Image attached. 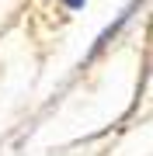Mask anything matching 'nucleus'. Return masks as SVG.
<instances>
[{
	"label": "nucleus",
	"mask_w": 153,
	"mask_h": 156,
	"mask_svg": "<svg viewBox=\"0 0 153 156\" xmlns=\"http://www.w3.org/2000/svg\"><path fill=\"white\" fill-rule=\"evenodd\" d=\"M66 4H70V7H80V4H84V0H66Z\"/></svg>",
	"instance_id": "f257e3e1"
}]
</instances>
